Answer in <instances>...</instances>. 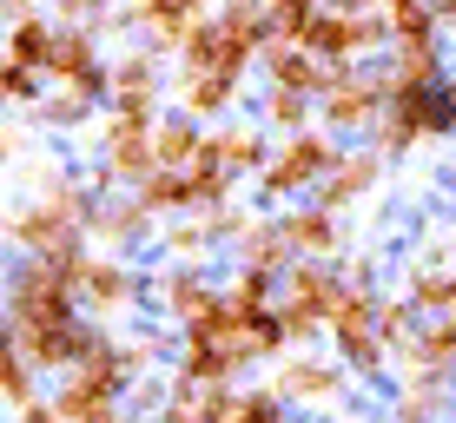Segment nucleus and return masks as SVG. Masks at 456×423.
Wrapping results in <instances>:
<instances>
[{
    "mask_svg": "<svg viewBox=\"0 0 456 423\" xmlns=\"http://www.w3.org/2000/svg\"><path fill=\"white\" fill-rule=\"evenodd\" d=\"M291 423H311V417H291Z\"/></svg>",
    "mask_w": 456,
    "mask_h": 423,
    "instance_id": "obj_43",
    "label": "nucleus"
},
{
    "mask_svg": "<svg viewBox=\"0 0 456 423\" xmlns=\"http://www.w3.org/2000/svg\"><path fill=\"white\" fill-rule=\"evenodd\" d=\"M403 291L417 297L423 318H436V311L456 305V264H450V252H444L436 239H423V258L403 264Z\"/></svg>",
    "mask_w": 456,
    "mask_h": 423,
    "instance_id": "obj_18",
    "label": "nucleus"
},
{
    "mask_svg": "<svg viewBox=\"0 0 456 423\" xmlns=\"http://www.w3.org/2000/svg\"><path fill=\"white\" fill-rule=\"evenodd\" d=\"M212 285H218V278L206 272V264H172L166 258L159 272H152V311H159L166 324H185L212 297Z\"/></svg>",
    "mask_w": 456,
    "mask_h": 423,
    "instance_id": "obj_15",
    "label": "nucleus"
},
{
    "mask_svg": "<svg viewBox=\"0 0 456 423\" xmlns=\"http://www.w3.org/2000/svg\"><path fill=\"white\" fill-rule=\"evenodd\" d=\"M417 324H423V311H417V297L411 291H384V305H377V338L390 344V357H403V344L417 338Z\"/></svg>",
    "mask_w": 456,
    "mask_h": 423,
    "instance_id": "obj_31",
    "label": "nucleus"
},
{
    "mask_svg": "<svg viewBox=\"0 0 456 423\" xmlns=\"http://www.w3.org/2000/svg\"><path fill=\"white\" fill-rule=\"evenodd\" d=\"M93 34H100L106 46H133V34H139V7H133V0H106V7L93 13Z\"/></svg>",
    "mask_w": 456,
    "mask_h": 423,
    "instance_id": "obj_32",
    "label": "nucleus"
},
{
    "mask_svg": "<svg viewBox=\"0 0 456 423\" xmlns=\"http://www.w3.org/2000/svg\"><path fill=\"white\" fill-rule=\"evenodd\" d=\"M324 7H377V0H324Z\"/></svg>",
    "mask_w": 456,
    "mask_h": 423,
    "instance_id": "obj_39",
    "label": "nucleus"
},
{
    "mask_svg": "<svg viewBox=\"0 0 456 423\" xmlns=\"http://www.w3.org/2000/svg\"><path fill=\"white\" fill-rule=\"evenodd\" d=\"M13 423H67V411H60V397L46 390L40 403H27V411H13Z\"/></svg>",
    "mask_w": 456,
    "mask_h": 423,
    "instance_id": "obj_35",
    "label": "nucleus"
},
{
    "mask_svg": "<svg viewBox=\"0 0 456 423\" xmlns=\"http://www.w3.org/2000/svg\"><path fill=\"white\" fill-rule=\"evenodd\" d=\"M384 423H456V390L444 384H411L403 378L384 397Z\"/></svg>",
    "mask_w": 456,
    "mask_h": 423,
    "instance_id": "obj_20",
    "label": "nucleus"
},
{
    "mask_svg": "<svg viewBox=\"0 0 456 423\" xmlns=\"http://www.w3.org/2000/svg\"><path fill=\"white\" fill-rule=\"evenodd\" d=\"M397 370L411 384H444V390H456V318H423L417 324V338L403 344V357H397Z\"/></svg>",
    "mask_w": 456,
    "mask_h": 423,
    "instance_id": "obj_10",
    "label": "nucleus"
},
{
    "mask_svg": "<svg viewBox=\"0 0 456 423\" xmlns=\"http://www.w3.org/2000/svg\"><path fill=\"white\" fill-rule=\"evenodd\" d=\"M100 7H106V0H46V13H53V20H93Z\"/></svg>",
    "mask_w": 456,
    "mask_h": 423,
    "instance_id": "obj_36",
    "label": "nucleus"
},
{
    "mask_svg": "<svg viewBox=\"0 0 456 423\" xmlns=\"http://www.w3.org/2000/svg\"><path fill=\"white\" fill-rule=\"evenodd\" d=\"M139 206L159 212V218H179V212H199V185H192V166H159L152 179L133 185Z\"/></svg>",
    "mask_w": 456,
    "mask_h": 423,
    "instance_id": "obj_23",
    "label": "nucleus"
},
{
    "mask_svg": "<svg viewBox=\"0 0 456 423\" xmlns=\"http://www.w3.org/2000/svg\"><path fill=\"white\" fill-rule=\"evenodd\" d=\"M80 305L100 324H126L133 311H152V272H139L126 252H93L80 272Z\"/></svg>",
    "mask_w": 456,
    "mask_h": 423,
    "instance_id": "obj_6",
    "label": "nucleus"
},
{
    "mask_svg": "<svg viewBox=\"0 0 456 423\" xmlns=\"http://www.w3.org/2000/svg\"><path fill=\"white\" fill-rule=\"evenodd\" d=\"M265 378H272V390L291 403L297 417H351L357 411V384L351 370H344V357H318L311 344H291L278 364H265Z\"/></svg>",
    "mask_w": 456,
    "mask_h": 423,
    "instance_id": "obj_1",
    "label": "nucleus"
},
{
    "mask_svg": "<svg viewBox=\"0 0 456 423\" xmlns=\"http://www.w3.org/2000/svg\"><path fill=\"white\" fill-rule=\"evenodd\" d=\"M166 100L179 106V113L206 119V126H225V119H239V106L251 100V80H232V73H172Z\"/></svg>",
    "mask_w": 456,
    "mask_h": 423,
    "instance_id": "obj_9",
    "label": "nucleus"
},
{
    "mask_svg": "<svg viewBox=\"0 0 456 423\" xmlns=\"http://www.w3.org/2000/svg\"><path fill=\"white\" fill-rule=\"evenodd\" d=\"M232 264H272V272H285V264L297 258L291 239H285V218H278V206H258V218L245 225V239L225 252Z\"/></svg>",
    "mask_w": 456,
    "mask_h": 423,
    "instance_id": "obj_19",
    "label": "nucleus"
},
{
    "mask_svg": "<svg viewBox=\"0 0 456 423\" xmlns=\"http://www.w3.org/2000/svg\"><path fill=\"white\" fill-rule=\"evenodd\" d=\"M46 73L40 67H20V60H7V100H13V113H34V106L46 100Z\"/></svg>",
    "mask_w": 456,
    "mask_h": 423,
    "instance_id": "obj_34",
    "label": "nucleus"
},
{
    "mask_svg": "<svg viewBox=\"0 0 456 423\" xmlns=\"http://www.w3.org/2000/svg\"><path fill=\"white\" fill-rule=\"evenodd\" d=\"M206 139H212L206 119H192V113H179V106H166V113H159V133H152V146H159V166H192L199 152H206Z\"/></svg>",
    "mask_w": 456,
    "mask_h": 423,
    "instance_id": "obj_24",
    "label": "nucleus"
},
{
    "mask_svg": "<svg viewBox=\"0 0 456 423\" xmlns=\"http://www.w3.org/2000/svg\"><path fill=\"white\" fill-rule=\"evenodd\" d=\"M338 159H344V139L331 126H305L272 146V166L251 179V192H258V206H297V199H311L331 179Z\"/></svg>",
    "mask_w": 456,
    "mask_h": 423,
    "instance_id": "obj_2",
    "label": "nucleus"
},
{
    "mask_svg": "<svg viewBox=\"0 0 456 423\" xmlns=\"http://www.w3.org/2000/svg\"><path fill=\"white\" fill-rule=\"evenodd\" d=\"M450 93H456V67H450Z\"/></svg>",
    "mask_w": 456,
    "mask_h": 423,
    "instance_id": "obj_41",
    "label": "nucleus"
},
{
    "mask_svg": "<svg viewBox=\"0 0 456 423\" xmlns=\"http://www.w3.org/2000/svg\"><path fill=\"white\" fill-rule=\"evenodd\" d=\"M272 146H278V139L265 133V119H258V113H251V119H225V126H212V152H218V159H225L232 172H239L245 185L258 179L265 166H272Z\"/></svg>",
    "mask_w": 456,
    "mask_h": 423,
    "instance_id": "obj_17",
    "label": "nucleus"
},
{
    "mask_svg": "<svg viewBox=\"0 0 456 423\" xmlns=\"http://www.w3.org/2000/svg\"><path fill=\"white\" fill-rule=\"evenodd\" d=\"M384 113H390L384 67H331V86L318 93V126H331L338 139H370Z\"/></svg>",
    "mask_w": 456,
    "mask_h": 423,
    "instance_id": "obj_5",
    "label": "nucleus"
},
{
    "mask_svg": "<svg viewBox=\"0 0 456 423\" xmlns=\"http://www.w3.org/2000/svg\"><path fill=\"white\" fill-rule=\"evenodd\" d=\"M166 60L152 53L146 40H133V46H113V93H159L166 100Z\"/></svg>",
    "mask_w": 456,
    "mask_h": 423,
    "instance_id": "obj_25",
    "label": "nucleus"
},
{
    "mask_svg": "<svg viewBox=\"0 0 456 423\" xmlns=\"http://www.w3.org/2000/svg\"><path fill=\"white\" fill-rule=\"evenodd\" d=\"M390 119H397L417 146H444V139H456V93H450V86L390 93Z\"/></svg>",
    "mask_w": 456,
    "mask_h": 423,
    "instance_id": "obj_12",
    "label": "nucleus"
},
{
    "mask_svg": "<svg viewBox=\"0 0 456 423\" xmlns=\"http://www.w3.org/2000/svg\"><path fill=\"white\" fill-rule=\"evenodd\" d=\"M225 291L239 297L245 311H265V305H278V297H285V272H272V264H232V272H225Z\"/></svg>",
    "mask_w": 456,
    "mask_h": 423,
    "instance_id": "obj_30",
    "label": "nucleus"
},
{
    "mask_svg": "<svg viewBox=\"0 0 456 423\" xmlns=\"http://www.w3.org/2000/svg\"><path fill=\"white\" fill-rule=\"evenodd\" d=\"M258 218V206H245V199H232V206H218V212H206V232H212V245L218 252H232V245L245 239V225Z\"/></svg>",
    "mask_w": 456,
    "mask_h": 423,
    "instance_id": "obj_33",
    "label": "nucleus"
},
{
    "mask_svg": "<svg viewBox=\"0 0 456 423\" xmlns=\"http://www.w3.org/2000/svg\"><path fill=\"white\" fill-rule=\"evenodd\" d=\"M397 46L384 7H324L318 27H311V53L324 67H377V60Z\"/></svg>",
    "mask_w": 456,
    "mask_h": 423,
    "instance_id": "obj_4",
    "label": "nucleus"
},
{
    "mask_svg": "<svg viewBox=\"0 0 456 423\" xmlns=\"http://www.w3.org/2000/svg\"><path fill=\"white\" fill-rule=\"evenodd\" d=\"M377 305H384V291H344V305L331 311V338H324V344H331V351L344 357V351H357V344H370L377 338Z\"/></svg>",
    "mask_w": 456,
    "mask_h": 423,
    "instance_id": "obj_22",
    "label": "nucleus"
},
{
    "mask_svg": "<svg viewBox=\"0 0 456 423\" xmlns=\"http://www.w3.org/2000/svg\"><path fill=\"white\" fill-rule=\"evenodd\" d=\"M159 225H166V218L139 206V192H113V199H100V206H93L86 239H93V252H126V258H139L146 245H159Z\"/></svg>",
    "mask_w": 456,
    "mask_h": 423,
    "instance_id": "obj_7",
    "label": "nucleus"
},
{
    "mask_svg": "<svg viewBox=\"0 0 456 423\" xmlns=\"http://www.w3.org/2000/svg\"><path fill=\"white\" fill-rule=\"evenodd\" d=\"M172 357H179V324H133V331H119V364L133 378L172 370Z\"/></svg>",
    "mask_w": 456,
    "mask_h": 423,
    "instance_id": "obj_21",
    "label": "nucleus"
},
{
    "mask_svg": "<svg viewBox=\"0 0 456 423\" xmlns=\"http://www.w3.org/2000/svg\"><path fill=\"white\" fill-rule=\"evenodd\" d=\"M133 7H139V40H146L159 60H179L185 34L206 20L218 0H133Z\"/></svg>",
    "mask_w": 456,
    "mask_h": 423,
    "instance_id": "obj_13",
    "label": "nucleus"
},
{
    "mask_svg": "<svg viewBox=\"0 0 456 423\" xmlns=\"http://www.w3.org/2000/svg\"><path fill=\"white\" fill-rule=\"evenodd\" d=\"M53 40H60V20H53V13L7 20V60H20V67H40V73H46V53H53Z\"/></svg>",
    "mask_w": 456,
    "mask_h": 423,
    "instance_id": "obj_28",
    "label": "nucleus"
},
{
    "mask_svg": "<svg viewBox=\"0 0 456 423\" xmlns=\"http://www.w3.org/2000/svg\"><path fill=\"white\" fill-rule=\"evenodd\" d=\"M278 218H285V239L297 258H344L351 252V212H331L324 199L278 206Z\"/></svg>",
    "mask_w": 456,
    "mask_h": 423,
    "instance_id": "obj_8",
    "label": "nucleus"
},
{
    "mask_svg": "<svg viewBox=\"0 0 456 423\" xmlns=\"http://www.w3.org/2000/svg\"><path fill=\"white\" fill-rule=\"evenodd\" d=\"M344 291H351L344 258H291L285 264V297H278V311L291 324V344L331 338V311L344 305Z\"/></svg>",
    "mask_w": 456,
    "mask_h": 423,
    "instance_id": "obj_3",
    "label": "nucleus"
},
{
    "mask_svg": "<svg viewBox=\"0 0 456 423\" xmlns=\"http://www.w3.org/2000/svg\"><path fill=\"white\" fill-rule=\"evenodd\" d=\"M27 13H46V0H7V20H27Z\"/></svg>",
    "mask_w": 456,
    "mask_h": 423,
    "instance_id": "obj_37",
    "label": "nucleus"
},
{
    "mask_svg": "<svg viewBox=\"0 0 456 423\" xmlns=\"http://www.w3.org/2000/svg\"><path fill=\"white\" fill-rule=\"evenodd\" d=\"M258 119H265V133H272V139H291V133L318 126V100H311V93L265 86V100H258Z\"/></svg>",
    "mask_w": 456,
    "mask_h": 423,
    "instance_id": "obj_27",
    "label": "nucleus"
},
{
    "mask_svg": "<svg viewBox=\"0 0 456 423\" xmlns=\"http://www.w3.org/2000/svg\"><path fill=\"white\" fill-rule=\"evenodd\" d=\"M377 67H384V86H390V93L450 86V53H444V40H397Z\"/></svg>",
    "mask_w": 456,
    "mask_h": 423,
    "instance_id": "obj_14",
    "label": "nucleus"
},
{
    "mask_svg": "<svg viewBox=\"0 0 456 423\" xmlns=\"http://www.w3.org/2000/svg\"><path fill=\"white\" fill-rule=\"evenodd\" d=\"M436 20H444V34H456V0H436Z\"/></svg>",
    "mask_w": 456,
    "mask_h": 423,
    "instance_id": "obj_38",
    "label": "nucleus"
},
{
    "mask_svg": "<svg viewBox=\"0 0 456 423\" xmlns=\"http://www.w3.org/2000/svg\"><path fill=\"white\" fill-rule=\"evenodd\" d=\"M0 390H7V417H13V411H27V403H40L46 390H53V378H46V370H40L27 351H13V344H7V370H0Z\"/></svg>",
    "mask_w": 456,
    "mask_h": 423,
    "instance_id": "obj_29",
    "label": "nucleus"
},
{
    "mask_svg": "<svg viewBox=\"0 0 456 423\" xmlns=\"http://www.w3.org/2000/svg\"><path fill=\"white\" fill-rule=\"evenodd\" d=\"M258 80H265V86H285V93H311V100H318V93L331 86V67H324L311 46L272 40V46L258 53Z\"/></svg>",
    "mask_w": 456,
    "mask_h": 423,
    "instance_id": "obj_16",
    "label": "nucleus"
},
{
    "mask_svg": "<svg viewBox=\"0 0 456 423\" xmlns=\"http://www.w3.org/2000/svg\"><path fill=\"white\" fill-rule=\"evenodd\" d=\"M444 318H456V305H450V311H444Z\"/></svg>",
    "mask_w": 456,
    "mask_h": 423,
    "instance_id": "obj_42",
    "label": "nucleus"
},
{
    "mask_svg": "<svg viewBox=\"0 0 456 423\" xmlns=\"http://www.w3.org/2000/svg\"><path fill=\"white\" fill-rule=\"evenodd\" d=\"M450 264H456V252H450Z\"/></svg>",
    "mask_w": 456,
    "mask_h": 423,
    "instance_id": "obj_44",
    "label": "nucleus"
},
{
    "mask_svg": "<svg viewBox=\"0 0 456 423\" xmlns=\"http://www.w3.org/2000/svg\"><path fill=\"white\" fill-rule=\"evenodd\" d=\"M212 232H206V212H179V218H166L159 225V258L172 264H212Z\"/></svg>",
    "mask_w": 456,
    "mask_h": 423,
    "instance_id": "obj_26",
    "label": "nucleus"
},
{
    "mask_svg": "<svg viewBox=\"0 0 456 423\" xmlns=\"http://www.w3.org/2000/svg\"><path fill=\"white\" fill-rule=\"evenodd\" d=\"M331 423H357V417H331Z\"/></svg>",
    "mask_w": 456,
    "mask_h": 423,
    "instance_id": "obj_40",
    "label": "nucleus"
},
{
    "mask_svg": "<svg viewBox=\"0 0 456 423\" xmlns=\"http://www.w3.org/2000/svg\"><path fill=\"white\" fill-rule=\"evenodd\" d=\"M384 172H390V159L370 146V139H357V146H344V159L331 166V179H324L311 199H324L331 212H357L377 185H384Z\"/></svg>",
    "mask_w": 456,
    "mask_h": 423,
    "instance_id": "obj_11",
    "label": "nucleus"
}]
</instances>
